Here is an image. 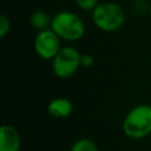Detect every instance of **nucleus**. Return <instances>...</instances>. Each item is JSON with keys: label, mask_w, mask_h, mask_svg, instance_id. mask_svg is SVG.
Wrapping results in <instances>:
<instances>
[{"label": "nucleus", "mask_w": 151, "mask_h": 151, "mask_svg": "<svg viewBox=\"0 0 151 151\" xmlns=\"http://www.w3.org/2000/svg\"><path fill=\"white\" fill-rule=\"evenodd\" d=\"M77 6L83 11H93L98 6V0H74Z\"/></svg>", "instance_id": "obj_10"}, {"label": "nucleus", "mask_w": 151, "mask_h": 151, "mask_svg": "<svg viewBox=\"0 0 151 151\" xmlns=\"http://www.w3.org/2000/svg\"><path fill=\"white\" fill-rule=\"evenodd\" d=\"M60 50V38L51 28L38 32L34 39V51L38 57L45 60H53Z\"/></svg>", "instance_id": "obj_5"}, {"label": "nucleus", "mask_w": 151, "mask_h": 151, "mask_svg": "<svg viewBox=\"0 0 151 151\" xmlns=\"http://www.w3.org/2000/svg\"><path fill=\"white\" fill-rule=\"evenodd\" d=\"M9 28H11L9 19L5 14H1L0 15V38L6 37V34L8 33Z\"/></svg>", "instance_id": "obj_11"}, {"label": "nucleus", "mask_w": 151, "mask_h": 151, "mask_svg": "<svg viewBox=\"0 0 151 151\" xmlns=\"http://www.w3.org/2000/svg\"><path fill=\"white\" fill-rule=\"evenodd\" d=\"M21 147V138L18 130L4 124L0 127V151H19Z\"/></svg>", "instance_id": "obj_6"}, {"label": "nucleus", "mask_w": 151, "mask_h": 151, "mask_svg": "<svg viewBox=\"0 0 151 151\" xmlns=\"http://www.w3.org/2000/svg\"><path fill=\"white\" fill-rule=\"evenodd\" d=\"M150 2H151V0H150Z\"/></svg>", "instance_id": "obj_13"}, {"label": "nucleus", "mask_w": 151, "mask_h": 151, "mask_svg": "<svg viewBox=\"0 0 151 151\" xmlns=\"http://www.w3.org/2000/svg\"><path fill=\"white\" fill-rule=\"evenodd\" d=\"M93 64H94V58L91 54H81V57H80V66L87 68V67L93 66Z\"/></svg>", "instance_id": "obj_12"}, {"label": "nucleus", "mask_w": 151, "mask_h": 151, "mask_svg": "<svg viewBox=\"0 0 151 151\" xmlns=\"http://www.w3.org/2000/svg\"><path fill=\"white\" fill-rule=\"evenodd\" d=\"M51 29L66 41H77L85 33V24L73 12L63 11L52 18Z\"/></svg>", "instance_id": "obj_2"}, {"label": "nucleus", "mask_w": 151, "mask_h": 151, "mask_svg": "<svg viewBox=\"0 0 151 151\" xmlns=\"http://www.w3.org/2000/svg\"><path fill=\"white\" fill-rule=\"evenodd\" d=\"M92 20L99 29L113 32L123 26L125 12L123 7L116 2H103L92 11Z\"/></svg>", "instance_id": "obj_3"}, {"label": "nucleus", "mask_w": 151, "mask_h": 151, "mask_svg": "<svg viewBox=\"0 0 151 151\" xmlns=\"http://www.w3.org/2000/svg\"><path fill=\"white\" fill-rule=\"evenodd\" d=\"M80 57L81 54L77 48L72 46L61 47V50L52 60L53 73L60 79L72 77L80 66Z\"/></svg>", "instance_id": "obj_4"}, {"label": "nucleus", "mask_w": 151, "mask_h": 151, "mask_svg": "<svg viewBox=\"0 0 151 151\" xmlns=\"http://www.w3.org/2000/svg\"><path fill=\"white\" fill-rule=\"evenodd\" d=\"M73 111V104L66 98H54L47 104V112L53 118H66Z\"/></svg>", "instance_id": "obj_7"}, {"label": "nucleus", "mask_w": 151, "mask_h": 151, "mask_svg": "<svg viewBox=\"0 0 151 151\" xmlns=\"http://www.w3.org/2000/svg\"><path fill=\"white\" fill-rule=\"evenodd\" d=\"M52 20L50 19V17L47 15L46 12L44 11H35L32 13L31 18H29V24L31 26L37 29V31H44L47 29L48 26H51Z\"/></svg>", "instance_id": "obj_8"}, {"label": "nucleus", "mask_w": 151, "mask_h": 151, "mask_svg": "<svg viewBox=\"0 0 151 151\" xmlns=\"http://www.w3.org/2000/svg\"><path fill=\"white\" fill-rule=\"evenodd\" d=\"M123 132L131 139H143L151 133V106L140 104L131 109L123 120Z\"/></svg>", "instance_id": "obj_1"}, {"label": "nucleus", "mask_w": 151, "mask_h": 151, "mask_svg": "<svg viewBox=\"0 0 151 151\" xmlns=\"http://www.w3.org/2000/svg\"><path fill=\"white\" fill-rule=\"evenodd\" d=\"M70 151H98L96 143L88 138H80L73 143Z\"/></svg>", "instance_id": "obj_9"}]
</instances>
